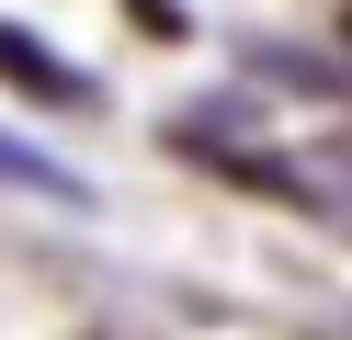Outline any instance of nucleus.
I'll return each instance as SVG.
<instances>
[{
    "mask_svg": "<svg viewBox=\"0 0 352 340\" xmlns=\"http://www.w3.org/2000/svg\"><path fill=\"white\" fill-rule=\"evenodd\" d=\"M0 91H23V102H46V113H80V102H91V80H80L46 34H23V23H0Z\"/></svg>",
    "mask_w": 352,
    "mask_h": 340,
    "instance_id": "1",
    "label": "nucleus"
},
{
    "mask_svg": "<svg viewBox=\"0 0 352 340\" xmlns=\"http://www.w3.org/2000/svg\"><path fill=\"white\" fill-rule=\"evenodd\" d=\"M0 181H34V193H57V204H80V181L57 170V159H34V148H12V136H0Z\"/></svg>",
    "mask_w": 352,
    "mask_h": 340,
    "instance_id": "2",
    "label": "nucleus"
},
{
    "mask_svg": "<svg viewBox=\"0 0 352 340\" xmlns=\"http://www.w3.org/2000/svg\"><path fill=\"white\" fill-rule=\"evenodd\" d=\"M341 34H352V0H341Z\"/></svg>",
    "mask_w": 352,
    "mask_h": 340,
    "instance_id": "3",
    "label": "nucleus"
}]
</instances>
